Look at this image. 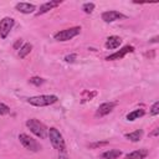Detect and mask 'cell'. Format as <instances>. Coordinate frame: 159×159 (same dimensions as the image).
Returning <instances> with one entry per match:
<instances>
[{
  "label": "cell",
  "mask_w": 159,
  "mask_h": 159,
  "mask_svg": "<svg viewBox=\"0 0 159 159\" xmlns=\"http://www.w3.org/2000/svg\"><path fill=\"white\" fill-rule=\"evenodd\" d=\"M26 127L30 129V132L32 134H35L37 138H41V139H45L48 134V128L42 123L40 122L39 119L36 118H30L26 120Z\"/></svg>",
  "instance_id": "1"
},
{
  "label": "cell",
  "mask_w": 159,
  "mask_h": 159,
  "mask_svg": "<svg viewBox=\"0 0 159 159\" xmlns=\"http://www.w3.org/2000/svg\"><path fill=\"white\" fill-rule=\"evenodd\" d=\"M47 137L50 138V142H51L52 147H53L56 150H58V152H61V153H63V152L66 150L65 139H63L62 134L60 133V130H58L57 128H55V127L48 128V134H47Z\"/></svg>",
  "instance_id": "2"
},
{
  "label": "cell",
  "mask_w": 159,
  "mask_h": 159,
  "mask_svg": "<svg viewBox=\"0 0 159 159\" xmlns=\"http://www.w3.org/2000/svg\"><path fill=\"white\" fill-rule=\"evenodd\" d=\"M58 101V97L56 94H40V96H34L27 99V102L31 106L35 107H46L56 103Z\"/></svg>",
  "instance_id": "3"
},
{
  "label": "cell",
  "mask_w": 159,
  "mask_h": 159,
  "mask_svg": "<svg viewBox=\"0 0 159 159\" xmlns=\"http://www.w3.org/2000/svg\"><path fill=\"white\" fill-rule=\"evenodd\" d=\"M80 32H81V27L80 26H73V27H68V29H65V30H61V31L56 32L53 39L56 41L65 42V41H68L71 39L76 37L77 35H80Z\"/></svg>",
  "instance_id": "4"
},
{
  "label": "cell",
  "mask_w": 159,
  "mask_h": 159,
  "mask_svg": "<svg viewBox=\"0 0 159 159\" xmlns=\"http://www.w3.org/2000/svg\"><path fill=\"white\" fill-rule=\"evenodd\" d=\"M19 140H20V143L24 145V148H26L27 150H30V152H39V150H41V145H40V143L36 140V139H34L32 137H30V135H27V134H25V133H20L19 134Z\"/></svg>",
  "instance_id": "5"
},
{
  "label": "cell",
  "mask_w": 159,
  "mask_h": 159,
  "mask_svg": "<svg viewBox=\"0 0 159 159\" xmlns=\"http://www.w3.org/2000/svg\"><path fill=\"white\" fill-rule=\"evenodd\" d=\"M15 25V20L12 17H9V16H5L0 20V37L2 40H5L7 37V35L10 34V31L12 30Z\"/></svg>",
  "instance_id": "6"
},
{
  "label": "cell",
  "mask_w": 159,
  "mask_h": 159,
  "mask_svg": "<svg viewBox=\"0 0 159 159\" xmlns=\"http://www.w3.org/2000/svg\"><path fill=\"white\" fill-rule=\"evenodd\" d=\"M101 17L104 22H113V21L120 20V19H125V15H123L122 12H119L117 10H107V11L102 12Z\"/></svg>",
  "instance_id": "7"
},
{
  "label": "cell",
  "mask_w": 159,
  "mask_h": 159,
  "mask_svg": "<svg viewBox=\"0 0 159 159\" xmlns=\"http://www.w3.org/2000/svg\"><path fill=\"white\" fill-rule=\"evenodd\" d=\"M130 52H134V47H133V46L127 45V46L122 47L120 50H118V51L113 52L112 55L107 56V57H106V60H107V61H116V60H120V58H123L127 53H130Z\"/></svg>",
  "instance_id": "8"
},
{
  "label": "cell",
  "mask_w": 159,
  "mask_h": 159,
  "mask_svg": "<svg viewBox=\"0 0 159 159\" xmlns=\"http://www.w3.org/2000/svg\"><path fill=\"white\" fill-rule=\"evenodd\" d=\"M116 102H104L102 104H99V107L97 108V112H96V116L97 117H104L107 114H109L114 107H116Z\"/></svg>",
  "instance_id": "9"
},
{
  "label": "cell",
  "mask_w": 159,
  "mask_h": 159,
  "mask_svg": "<svg viewBox=\"0 0 159 159\" xmlns=\"http://www.w3.org/2000/svg\"><path fill=\"white\" fill-rule=\"evenodd\" d=\"M61 2H62L61 0H51V1L43 2V4L40 6V10H39V11H36V16H40V15H43V14H46L47 11H50V10H52L53 7L58 6Z\"/></svg>",
  "instance_id": "10"
},
{
  "label": "cell",
  "mask_w": 159,
  "mask_h": 159,
  "mask_svg": "<svg viewBox=\"0 0 159 159\" xmlns=\"http://www.w3.org/2000/svg\"><path fill=\"white\" fill-rule=\"evenodd\" d=\"M120 43H122V39H120L119 36L112 35V36H109V37L107 39L104 46H106V48H108V50H116V48L119 47Z\"/></svg>",
  "instance_id": "11"
},
{
  "label": "cell",
  "mask_w": 159,
  "mask_h": 159,
  "mask_svg": "<svg viewBox=\"0 0 159 159\" xmlns=\"http://www.w3.org/2000/svg\"><path fill=\"white\" fill-rule=\"evenodd\" d=\"M15 9L22 14H31L36 10V6L34 4H30V2H17L15 5Z\"/></svg>",
  "instance_id": "12"
},
{
  "label": "cell",
  "mask_w": 159,
  "mask_h": 159,
  "mask_svg": "<svg viewBox=\"0 0 159 159\" xmlns=\"http://www.w3.org/2000/svg\"><path fill=\"white\" fill-rule=\"evenodd\" d=\"M148 154H149V152L147 149H137V150L128 153L125 155V159H144Z\"/></svg>",
  "instance_id": "13"
},
{
  "label": "cell",
  "mask_w": 159,
  "mask_h": 159,
  "mask_svg": "<svg viewBox=\"0 0 159 159\" xmlns=\"http://www.w3.org/2000/svg\"><path fill=\"white\" fill-rule=\"evenodd\" d=\"M122 155V152L119 149H109V150H106L104 153L101 154V158L102 159H117Z\"/></svg>",
  "instance_id": "14"
},
{
  "label": "cell",
  "mask_w": 159,
  "mask_h": 159,
  "mask_svg": "<svg viewBox=\"0 0 159 159\" xmlns=\"http://www.w3.org/2000/svg\"><path fill=\"white\" fill-rule=\"evenodd\" d=\"M124 137H125V139H128V140H130V142H133V143L139 142V140L142 139V137H143V129H137V130H134V132L127 133Z\"/></svg>",
  "instance_id": "15"
},
{
  "label": "cell",
  "mask_w": 159,
  "mask_h": 159,
  "mask_svg": "<svg viewBox=\"0 0 159 159\" xmlns=\"http://www.w3.org/2000/svg\"><path fill=\"white\" fill-rule=\"evenodd\" d=\"M144 114H145V111H144L143 108H138V109H134V111L129 112V113L125 116V118H127V120L133 122V120H135V119H138V118L143 117Z\"/></svg>",
  "instance_id": "16"
},
{
  "label": "cell",
  "mask_w": 159,
  "mask_h": 159,
  "mask_svg": "<svg viewBox=\"0 0 159 159\" xmlns=\"http://www.w3.org/2000/svg\"><path fill=\"white\" fill-rule=\"evenodd\" d=\"M31 50H32V45H31L30 42L24 43V45L19 48V57H20V58H25V57L31 52Z\"/></svg>",
  "instance_id": "17"
},
{
  "label": "cell",
  "mask_w": 159,
  "mask_h": 159,
  "mask_svg": "<svg viewBox=\"0 0 159 159\" xmlns=\"http://www.w3.org/2000/svg\"><path fill=\"white\" fill-rule=\"evenodd\" d=\"M29 82L31 83V84H34V86H41V84H43L45 83V80L43 78H41V77H37V76H35V77H31L30 80H29Z\"/></svg>",
  "instance_id": "18"
},
{
  "label": "cell",
  "mask_w": 159,
  "mask_h": 159,
  "mask_svg": "<svg viewBox=\"0 0 159 159\" xmlns=\"http://www.w3.org/2000/svg\"><path fill=\"white\" fill-rule=\"evenodd\" d=\"M94 4L93 2H84L83 5H82V10L86 12V14H91L93 10H94Z\"/></svg>",
  "instance_id": "19"
},
{
  "label": "cell",
  "mask_w": 159,
  "mask_h": 159,
  "mask_svg": "<svg viewBox=\"0 0 159 159\" xmlns=\"http://www.w3.org/2000/svg\"><path fill=\"white\" fill-rule=\"evenodd\" d=\"M150 114H152V116L159 114V101H155L154 104L152 106V108H150Z\"/></svg>",
  "instance_id": "20"
},
{
  "label": "cell",
  "mask_w": 159,
  "mask_h": 159,
  "mask_svg": "<svg viewBox=\"0 0 159 159\" xmlns=\"http://www.w3.org/2000/svg\"><path fill=\"white\" fill-rule=\"evenodd\" d=\"M9 113H10V107L4 103H0V116H5Z\"/></svg>",
  "instance_id": "21"
},
{
  "label": "cell",
  "mask_w": 159,
  "mask_h": 159,
  "mask_svg": "<svg viewBox=\"0 0 159 159\" xmlns=\"http://www.w3.org/2000/svg\"><path fill=\"white\" fill-rule=\"evenodd\" d=\"M108 142L104 140V142H96V143H92V144H88L89 148H97V147H103V145H107Z\"/></svg>",
  "instance_id": "22"
},
{
  "label": "cell",
  "mask_w": 159,
  "mask_h": 159,
  "mask_svg": "<svg viewBox=\"0 0 159 159\" xmlns=\"http://www.w3.org/2000/svg\"><path fill=\"white\" fill-rule=\"evenodd\" d=\"M76 58H77V55H76V53H71V55H67V56L65 57V61H66V62L72 63V62H73Z\"/></svg>",
  "instance_id": "23"
},
{
  "label": "cell",
  "mask_w": 159,
  "mask_h": 159,
  "mask_svg": "<svg viewBox=\"0 0 159 159\" xmlns=\"http://www.w3.org/2000/svg\"><path fill=\"white\" fill-rule=\"evenodd\" d=\"M21 43H22V40H21V39L16 40V42L14 43V48H15V50H19V47L21 46Z\"/></svg>",
  "instance_id": "24"
},
{
  "label": "cell",
  "mask_w": 159,
  "mask_h": 159,
  "mask_svg": "<svg viewBox=\"0 0 159 159\" xmlns=\"http://www.w3.org/2000/svg\"><path fill=\"white\" fill-rule=\"evenodd\" d=\"M158 134H159V128H154V130H153L152 133H149L150 137H157Z\"/></svg>",
  "instance_id": "25"
},
{
  "label": "cell",
  "mask_w": 159,
  "mask_h": 159,
  "mask_svg": "<svg viewBox=\"0 0 159 159\" xmlns=\"http://www.w3.org/2000/svg\"><path fill=\"white\" fill-rule=\"evenodd\" d=\"M149 42H158V36H155V37H153V39H152V40H150Z\"/></svg>",
  "instance_id": "26"
}]
</instances>
